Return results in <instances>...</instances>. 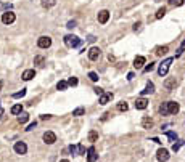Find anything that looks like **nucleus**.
Instances as JSON below:
<instances>
[{"mask_svg": "<svg viewBox=\"0 0 185 162\" xmlns=\"http://www.w3.org/2000/svg\"><path fill=\"white\" fill-rule=\"evenodd\" d=\"M183 2L185 0H169V3L174 5V7H180V5H183Z\"/></svg>", "mask_w": 185, "mask_h": 162, "instance_id": "31", "label": "nucleus"}, {"mask_svg": "<svg viewBox=\"0 0 185 162\" xmlns=\"http://www.w3.org/2000/svg\"><path fill=\"white\" fill-rule=\"evenodd\" d=\"M79 43H81V39H79V37H76V35H72V34L64 37V45L69 47V48H74V47H77Z\"/></svg>", "mask_w": 185, "mask_h": 162, "instance_id": "2", "label": "nucleus"}, {"mask_svg": "<svg viewBox=\"0 0 185 162\" xmlns=\"http://www.w3.org/2000/svg\"><path fill=\"white\" fill-rule=\"evenodd\" d=\"M164 87L168 88V90H172L177 87V80H175V77H169V79H166L164 80Z\"/></svg>", "mask_w": 185, "mask_h": 162, "instance_id": "13", "label": "nucleus"}, {"mask_svg": "<svg viewBox=\"0 0 185 162\" xmlns=\"http://www.w3.org/2000/svg\"><path fill=\"white\" fill-rule=\"evenodd\" d=\"M24 95H26V90L23 88L21 92H16V93L13 95V98H23V97H24Z\"/></svg>", "mask_w": 185, "mask_h": 162, "instance_id": "33", "label": "nucleus"}, {"mask_svg": "<svg viewBox=\"0 0 185 162\" xmlns=\"http://www.w3.org/2000/svg\"><path fill=\"white\" fill-rule=\"evenodd\" d=\"M168 138H169V141H175L177 140V133L175 132H168Z\"/></svg>", "mask_w": 185, "mask_h": 162, "instance_id": "30", "label": "nucleus"}, {"mask_svg": "<svg viewBox=\"0 0 185 162\" xmlns=\"http://www.w3.org/2000/svg\"><path fill=\"white\" fill-rule=\"evenodd\" d=\"M89 77H90V80L97 82V80H98V74H97V72H90V74H89Z\"/></svg>", "mask_w": 185, "mask_h": 162, "instance_id": "36", "label": "nucleus"}, {"mask_svg": "<svg viewBox=\"0 0 185 162\" xmlns=\"http://www.w3.org/2000/svg\"><path fill=\"white\" fill-rule=\"evenodd\" d=\"M160 112L163 114V116H166V114H175V112H179V103H175V101L164 103L163 106L160 108Z\"/></svg>", "mask_w": 185, "mask_h": 162, "instance_id": "1", "label": "nucleus"}, {"mask_svg": "<svg viewBox=\"0 0 185 162\" xmlns=\"http://www.w3.org/2000/svg\"><path fill=\"white\" fill-rule=\"evenodd\" d=\"M57 88H58V90H66V88H68V82L60 80V82H58V85H57Z\"/></svg>", "mask_w": 185, "mask_h": 162, "instance_id": "26", "label": "nucleus"}, {"mask_svg": "<svg viewBox=\"0 0 185 162\" xmlns=\"http://www.w3.org/2000/svg\"><path fill=\"white\" fill-rule=\"evenodd\" d=\"M127 108H129L127 103H124V101H121V103L118 104V111H121V112H123V111H127Z\"/></svg>", "mask_w": 185, "mask_h": 162, "instance_id": "27", "label": "nucleus"}, {"mask_svg": "<svg viewBox=\"0 0 185 162\" xmlns=\"http://www.w3.org/2000/svg\"><path fill=\"white\" fill-rule=\"evenodd\" d=\"M0 90H2V82H0Z\"/></svg>", "mask_w": 185, "mask_h": 162, "instance_id": "47", "label": "nucleus"}, {"mask_svg": "<svg viewBox=\"0 0 185 162\" xmlns=\"http://www.w3.org/2000/svg\"><path fill=\"white\" fill-rule=\"evenodd\" d=\"M23 112V106L21 104H15V106L12 108V114H21Z\"/></svg>", "mask_w": 185, "mask_h": 162, "instance_id": "23", "label": "nucleus"}, {"mask_svg": "<svg viewBox=\"0 0 185 162\" xmlns=\"http://www.w3.org/2000/svg\"><path fill=\"white\" fill-rule=\"evenodd\" d=\"M108 20H109V11L108 10H101L98 13V23L105 24V23H108Z\"/></svg>", "mask_w": 185, "mask_h": 162, "instance_id": "12", "label": "nucleus"}, {"mask_svg": "<svg viewBox=\"0 0 185 162\" xmlns=\"http://www.w3.org/2000/svg\"><path fill=\"white\" fill-rule=\"evenodd\" d=\"M155 64H156V63H150L148 66H145V68H143V72H150V71H153V69H155Z\"/></svg>", "mask_w": 185, "mask_h": 162, "instance_id": "32", "label": "nucleus"}, {"mask_svg": "<svg viewBox=\"0 0 185 162\" xmlns=\"http://www.w3.org/2000/svg\"><path fill=\"white\" fill-rule=\"evenodd\" d=\"M94 92H95L97 95H103V93H105V92H103V88H100V87H95V88H94Z\"/></svg>", "mask_w": 185, "mask_h": 162, "instance_id": "38", "label": "nucleus"}, {"mask_svg": "<svg viewBox=\"0 0 185 162\" xmlns=\"http://www.w3.org/2000/svg\"><path fill=\"white\" fill-rule=\"evenodd\" d=\"M164 15H166V8L163 7V8H160V10L156 11V15H155V16H156V20H161V18H163Z\"/></svg>", "mask_w": 185, "mask_h": 162, "instance_id": "24", "label": "nucleus"}, {"mask_svg": "<svg viewBox=\"0 0 185 162\" xmlns=\"http://www.w3.org/2000/svg\"><path fill=\"white\" fill-rule=\"evenodd\" d=\"M100 48L98 47H92V48L89 50V60L90 61H95V60H98V56H100Z\"/></svg>", "mask_w": 185, "mask_h": 162, "instance_id": "9", "label": "nucleus"}, {"mask_svg": "<svg viewBox=\"0 0 185 162\" xmlns=\"http://www.w3.org/2000/svg\"><path fill=\"white\" fill-rule=\"evenodd\" d=\"M146 106H148V100H145V98H138L135 101V108L137 109H145Z\"/></svg>", "mask_w": 185, "mask_h": 162, "instance_id": "15", "label": "nucleus"}, {"mask_svg": "<svg viewBox=\"0 0 185 162\" xmlns=\"http://www.w3.org/2000/svg\"><path fill=\"white\" fill-rule=\"evenodd\" d=\"M26 151H27V146H26L24 141H16L15 143V152L16 154H26Z\"/></svg>", "mask_w": 185, "mask_h": 162, "instance_id": "7", "label": "nucleus"}, {"mask_svg": "<svg viewBox=\"0 0 185 162\" xmlns=\"http://www.w3.org/2000/svg\"><path fill=\"white\" fill-rule=\"evenodd\" d=\"M98 140V133L95 132V130H92L90 133H89V141H92V143H95Z\"/></svg>", "mask_w": 185, "mask_h": 162, "instance_id": "22", "label": "nucleus"}, {"mask_svg": "<svg viewBox=\"0 0 185 162\" xmlns=\"http://www.w3.org/2000/svg\"><path fill=\"white\" fill-rule=\"evenodd\" d=\"M143 64H145V56H142V55L135 56V60H134V68H135V69H142Z\"/></svg>", "mask_w": 185, "mask_h": 162, "instance_id": "11", "label": "nucleus"}, {"mask_svg": "<svg viewBox=\"0 0 185 162\" xmlns=\"http://www.w3.org/2000/svg\"><path fill=\"white\" fill-rule=\"evenodd\" d=\"M2 116H3V109L0 108V119H2Z\"/></svg>", "mask_w": 185, "mask_h": 162, "instance_id": "45", "label": "nucleus"}, {"mask_svg": "<svg viewBox=\"0 0 185 162\" xmlns=\"http://www.w3.org/2000/svg\"><path fill=\"white\" fill-rule=\"evenodd\" d=\"M27 120H29V116H27V114H24V112H21L20 116H18V122H20V124H26Z\"/></svg>", "mask_w": 185, "mask_h": 162, "instance_id": "20", "label": "nucleus"}, {"mask_svg": "<svg viewBox=\"0 0 185 162\" xmlns=\"http://www.w3.org/2000/svg\"><path fill=\"white\" fill-rule=\"evenodd\" d=\"M183 52H185V40L182 42V45H180V48L177 50V53H175V58H179V56H180V55H182Z\"/></svg>", "mask_w": 185, "mask_h": 162, "instance_id": "29", "label": "nucleus"}, {"mask_svg": "<svg viewBox=\"0 0 185 162\" xmlns=\"http://www.w3.org/2000/svg\"><path fill=\"white\" fill-rule=\"evenodd\" d=\"M84 112H86L84 108H77V109H74V111H72V116H82Z\"/></svg>", "mask_w": 185, "mask_h": 162, "instance_id": "28", "label": "nucleus"}, {"mask_svg": "<svg viewBox=\"0 0 185 162\" xmlns=\"http://www.w3.org/2000/svg\"><path fill=\"white\" fill-rule=\"evenodd\" d=\"M34 127H35V122H32V124H29V127H27L26 130H27V132H29V130H32Z\"/></svg>", "mask_w": 185, "mask_h": 162, "instance_id": "41", "label": "nucleus"}, {"mask_svg": "<svg viewBox=\"0 0 185 162\" xmlns=\"http://www.w3.org/2000/svg\"><path fill=\"white\" fill-rule=\"evenodd\" d=\"M57 3V0H42V7L44 8H50Z\"/></svg>", "mask_w": 185, "mask_h": 162, "instance_id": "21", "label": "nucleus"}, {"mask_svg": "<svg viewBox=\"0 0 185 162\" xmlns=\"http://www.w3.org/2000/svg\"><path fill=\"white\" fill-rule=\"evenodd\" d=\"M44 63H45L44 56H35V58H34V64H37V66H42Z\"/></svg>", "mask_w": 185, "mask_h": 162, "instance_id": "25", "label": "nucleus"}, {"mask_svg": "<svg viewBox=\"0 0 185 162\" xmlns=\"http://www.w3.org/2000/svg\"><path fill=\"white\" fill-rule=\"evenodd\" d=\"M15 20H16V16H15L13 11H7V13H3V16H2V23H3V24H12Z\"/></svg>", "mask_w": 185, "mask_h": 162, "instance_id": "8", "label": "nucleus"}, {"mask_svg": "<svg viewBox=\"0 0 185 162\" xmlns=\"http://www.w3.org/2000/svg\"><path fill=\"white\" fill-rule=\"evenodd\" d=\"M183 145V141H177V143H174L172 145V151H179V148Z\"/></svg>", "mask_w": 185, "mask_h": 162, "instance_id": "35", "label": "nucleus"}, {"mask_svg": "<svg viewBox=\"0 0 185 162\" xmlns=\"http://www.w3.org/2000/svg\"><path fill=\"white\" fill-rule=\"evenodd\" d=\"M77 152H79V154H86V148L82 146V145H79L77 146Z\"/></svg>", "mask_w": 185, "mask_h": 162, "instance_id": "37", "label": "nucleus"}, {"mask_svg": "<svg viewBox=\"0 0 185 162\" xmlns=\"http://www.w3.org/2000/svg\"><path fill=\"white\" fill-rule=\"evenodd\" d=\"M174 61V58H168L166 61H163L161 64H160V69H158V74L160 75H166L168 74V71H169V66H171V63Z\"/></svg>", "mask_w": 185, "mask_h": 162, "instance_id": "3", "label": "nucleus"}, {"mask_svg": "<svg viewBox=\"0 0 185 162\" xmlns=\"http://www.w3.org/2000/svg\"><path fill=\"white\" fill-rule=\"evenodd\" d=\"M153 124H155V122H153L151 117H143V119H142V127H143V128H151Z\"/></svg>", "mask_w": 185, "mask_h": 162, "instance_id": "17", "label": "nucleus"}, {"mask_svg": "<svg viewBox=\"0 0 185 162\" xmlns=\"http://www.w3.org/2000/svg\"><path fill=\"white\" fill-rule=\"evenodd\" d=\"M66 27H68V29H72V27H76V21H69Z\"/></svg>", "mask_w": 185, "mask_h": 162, "instance_id": "39", "label": "nucleus"}, {"mask_svg": "<svg viewBox=\"0 0 185 162\" xmlns=\"http://www.w3.org/2000/svg\"><path fill=\"white\" fill-rule=\"evenodd\" d=\"M60 162H69L68 159H63V160H60Z\"/></svg>", "mask_w": 185, "mask_h": 162, "instance_id": "46", "label": "nucleus"}, {"mask_svg": "<svg viewBox=\"0 0 185 162\" xmlns=\"http://www.w3.org/2000/svg\"><path fill=\"white\" fill-rule=\"evenodd\" d=\"M50 117H52V116H50V114H44V116H42L40 119H42V120H45V119H50Z\"/></svg>", "mask_w": 185, "mask_h": 162, "instance_id": "43", "label": "nucleus"}, {"mask_svg": "<svg viewBox=\"0 0 185 162\" xmlns=\"http://www.w3.org/2000/svg\"><path fill=\"white\" fill-rule=\"evenodd\" d=\"M37 45H39L40 48H49L52 45V39L49 35H42V37H39V40H37Z\"/></svg>", "mask_w": 185, "mask_h": 162, "instance_id": "4", "label": "nucleus"}, {"mask_svg": "<svg viewBox=\"0 0 185 162\" xmlns=\"http://www.w3.org/2000/svg\"><path fill=\"white\" fill-rule=\"evenodd\" d=\"M35 77V71L34 69H26L24 72H23V79L24 80H31V79H34Z\"/></svg>", "mask_w": 185, "mask_h": 162, "instance_id": "14", "label": "nucleus"}, {"mask_svg": "<svg viewBox=\"0 0 185 162\" xmlns=\"http://www.w3.org/2000/svg\"><path fill=\"white\" fill-rule=\"evenodd\" d=\"M68 85H71V87H76V85H77V79H76V77H69Z\"/></svg>", "mask_w": 185, "mask_h": 162, "instance_id": "34", "label": "nucleus"}, {"mask_svg": "<svg viewBox=\"0 0 185 162\" xmlns=\"http://www.w3.org/2000/svg\"><path fill=\"white\" fill-rule=\"evenodd\" d=\"M153 92H155V85H153V82H148L146 87H145V90H142V95H148V93H153Z\"/></svg>", "mask_w": 185, "mask_h": 162, "instance_id": "19", "label": "nucleus"}, {"mask_svg": "<svg viewBox=\"0 0 185 162\" xmlns=\"http://www.w3.org/2000/svg\"><path fill=\"white\" fill-rule=\"evenodd\" d=\"M140 26H142L140 23H137V24L134 26V31H140Z\"/></svg>", "mask_w": 185, "mask_h": 162, "instance_id": "42", "label": "nucleus"}, {"mask_svg": "<svg viewBox=\"0 0 185 162\" xmlns=\"http://www.w3.org/2000/svg\"><path fill=\"white\" fill-rule=\"evenodd\" d=\"M156 159H158L160 162H166L169 159V151L164 149V148H160L158 152H156Z\"/></svg>", "mask_w": 185, "mask_h": 162, "instance_id": "5", "label": "nucleus"}, {"mask_svg": "<svg viewBox=\"0 0 185 162\" xmlns=\"http://www.w3.org/2000/svg\"><path fill=\"white\" fill-rule=\"evenodd\" d=\"M76 149H77V148H76V146H72V145H71V146H69V151H71V152H72V154H76Z\"/></svg>", "mask_w": 185, "mask_h": 162, "instance_id": "40", "label": "nucleus"}, {"mask_svg": "<svg viewBox=\"0 0 185 162\" xmlns=\"http://www.w3.org/2000/svg\"><path fill=\"white\" fill-rule=\"evenodd\" d=\"M168 52H169V47H168V45H163V47H156V55H160V56L166 55Z\"/></svg>", "mask_w": 185, "mask_h": 162, "instance_id": "18", "label": "nucleus"}, {"mask_svg": "<svg viewBox=\"0 0 185 162\" xmlns=\"http://www.w3.org/2000/svg\"><path fill=\"white\" fill-rule=\"evenodd\" d=\"M109 100H113V93H103V95H100V104H108Z\"/></svg>", "mask_w": 185, "mask_h": 162, "instance_id": "16", "label": "nucleus"}, {"mask_svg": "<svg viewBox=\"0 0 185 162\" xmlns=\"http://www.w3.org/2000/svg\"><path fill=\"white\" fill-rule=\"evenodd\" d=\"M134 79V74L131 72V74H127V80H132Z\"/></svg>", "mask_w": 185, "mask_h": 162, "instance_id": "44", "label": "nucleus"}, {"mask_svg": "<svg viewBox=\"0 0 185 162\" xmlns=\"http://www.w3.org/2000/svg\"><path fill=\"white\" fill-rule=\"evenodd\" d=\"M97 159H98V154H97L95 148L90 146V148L87 149V160H89V162H95Z\"/></svg>", "mask_w": 185, "mask_h": 162, "instance_id": "10", "label": "nucleus"}, {"mask_svg": "<svg viewBox=\"0 0 185 162\" xmlns=\"http://www.w3.org/2000/svg\"><path fill=\"white\" fill-rule=\"evenodd\" d=\"M55 141H57V135H55L53 132H45L44 133V143L45 145H53Z\"/></svg>", "mask_w": 185, "mask_h": 162, "instance_id": "6", "label": "nucleus"}]
</instances>
